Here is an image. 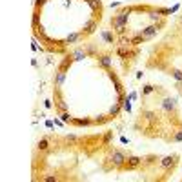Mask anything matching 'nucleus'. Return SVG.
Segmentation results:
<instances>
[{
    "mask_svg": "<svg viewBox=\"0 0 182 182\" xmlns=\"http://www.w3.org/2000/svg\"><path fill=\"white\" fill-rule=\"evenodd\" d=\"M117 57L122 62L124 73H127L131 66L137 62V59L140 57V47L139 46H117Z\"/></svg>",
    "mask_w": 182,
    "mask_h": 182,
    "instance_id": "obj_1",
    "label": "nucleus"
},
{
    "mask_svg": "<svg viewBox=\"0 0 182 182\" xmlns=\"http://www.w3.org/2000/svg\"><path fill=\"white\" fill-rule=\"evenodd\" d=\"M179 155L177 153H173V155H168V157H160V162H159V168H160L162 175H164V179H168L175 169H177V166H179Z\"/></svg>",
    "mask_w": 182,
    "mask_h": 182,
    "instance_id": "obj_2",
    "label": "nucleus"
},
{
    "mask_svg": "<svg viewBox=\"0 0 182 182\" xmlns=\"http://www.w3.org/2000/svg\"><path fill=\"white\" fill-rule=\"evenodd\" d=\"M179 22H182V13H180V15H179Z\"/></svg>",
    "mask_w": 182,
    "mask_h": 182,
    "instance_id": "obj_3",
    "label": "nucleus"
}]
</instances>
